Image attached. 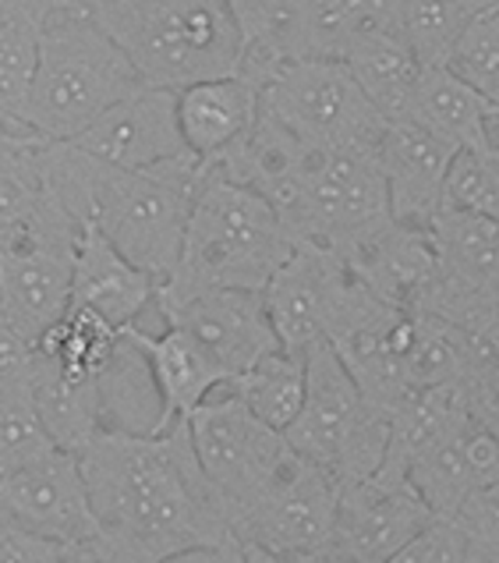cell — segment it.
Segmentation results:
<instances>
[{
    "instance_id": "5",
    "label": "cell",
    "mask_w": 499,
    "mask_h": 563,
    "mask_svg": "<svg viewBox=\"0 0 499 563\" xmlns=\"http://www.w3.org/2000/svg\"><path fill=\"white\" fill-rule=\"evenodd\" d=\"M142 86L132 57L86 8L54 11L40 40L25 128L51 142H71Z\"/></svg>"
},
{
    "instance_id": "21",
    "label": "cell",
    "mask_w": 499,
    "mask_h": 563,
    "mask_svg": "<svg viewBox=\"0 0 499 563\" xmlns=\"http://www.w3.org/2000/svg\"><path fill=\"white\" fill-rule=\"evenodd\" d=\"M159 280L153 273L138 269L127 255H121L110 238L86 223L82 241L75 255V280H71V305L89 309L110 327L127 330L142 327V316L156 312Z\"/></svg>"
},
{
    "instance_id": "4",
    "label": "cell",
    "mask_w": 499,
    "mask_h": 563,
    "mask_svg": "<svg viewBox=\"0 0 499 563\" xmlns=\"http://www.w3.org/2000/svg\"><path fill=\"white\" fill-rule=\"evenodd\" d=\"M86 11L156 89L234 75L245 60V36L223 0H86Z\"/></svg>"
},
{
    "instance_id": "28",
    "label": "cell",
    "mask_w": 499,
    "mask_h": 563,
    "mask_svg": "<svg viewBox=\"0 0 499 563\" xmlns=\"http://www.w3.org/2000/svg\"><path fill=\"white\" fill-rule=\"evenodd\" d=\"M43 358H51L64 376L75 379H107L124 351V330L110 327L89 309L64 312L36 344Z\"/></svg>"
},
{
    "instance_id": "19",
    "label": "cell",
    "mask_w": 499,
    "mask_h": 563,
    "mask_svg": "<svg viewBox=\"0 0 499 563\" xmlns=\"http://www.w3.org/2000/svg\"><path fill=\"white\" fill-rule=\"evenodd\" d=\"M461 150L436 139L414 121H386L376 156L390 196V217L414 228H429L446 202L450 164Z\"/></svg>"
},
{
    "instance_id": "23",
    "label": "cell",
    "mask_w": 499,
    "mask_h": 563,
    "mask_svg": "<svg viewBox=\"0 0 499 563\" xmlns=\"http://www.w3.org/2000/svg\"><path fill=\"white\" fill-rule=\"evenodd\" d=\"M408 475L432 514L450 521L472 493L499 482V440L486 426L468 418L454 437L418 454L408 464Z\"/></svg>"
},
{
    "instance_id": "15",
    "label": "cell",
    "mask_w": 499,
    "mask_h": 563,
    "mask_svg": "<svg viewBox=\"0 0 499 563\" xmlns=\"http://www.w3.org/2000/svg\"><path fill=\"white\" fill-rule=\"evenodd\" d=\"M333 252L368 291L397 309H425L443 284L440 252L429 228L400 223L390 213L347 234Z\"/></svg>"
},
{
    "instance_id": "20",
    "label": "cell",
    "mask_w": 499,
    "mask_h": 563,
    "mask_svg": "<svg viewBox=\"0 0 499 563\" xmlns=\"http://www.w3.org/2000/svg\"><path fill=\"white\" fill-rule=\"evenodd\" d=\"M124 336L135 344L142 362H146L159 397V418L153 432L181 422V418H188L199 405H206L209 397L231 383L228 373L206 355V347L181 327H159V330L127 327Z\"/></svg>"
},
{
    "instance_id": "9",
    "label": "cell",
    "mask_w": 499,
    "mask_h": 563,
    "mask_svg": "<svg viewBox=\"0 0 499 563\" xmlns=\"http://www.w3.org/2000/svg\"><path fill=\"white\" fill-rule=\"evenodd\" d=\"M277 213L291 231L295 245L336 249L347 234L390 213L386 178L376 146L312 150L298 185L291 188Z\"/></svg>"
},
{
    "instance_id": "40",
    "label": "cell",
    "mask_w": 499,
    "mask_h": 563,
    "mask_svg": "<svg viewBox=\"0 0 499 563\" xmlns=\"http://www.w3.org/2000/svg\"><path fill=\"white\" fill-rule=\"evenodd\" d=\"M464 390H468L472 418L478 426H486L499 440V373H489V368H472L468 379H464Z\"/></svg>"
},
{
    "instance_id": "16",
    "label": "cell",
    "mask_w": 499,
    "mask_h": 563,
    "mask_svg": "<svg viewBox=\"0 0 499 563\" xmlns=\"http://www.w3.org/2000/svg\"><path fill=\"white\" fill-rule=\"evenodd\" d=\"M390 25H397V0H284L277 36L266 46L245 51L241 71L266 82L277 64L295 57L344 60V54L365 32Z\"/></svg>"
},
{
    "instance_id": "31",
    "label": "cell",
    "mask_w": 499,
    "mask_h": 563,
    "mask_svg": "<svg viewBox=\"0 0 499 563\" xmlns=\"http://www.w3.org/2000/svg\"><path fill=\"white\" fill-rule=\"evenodd\" d=\"M54 446L57 443L40 418L36 394L19 390L11 397H0V475L51 454Z\"/></svg>"
},
{
    "instance_id": "37",
    "label": "cell",
    "mask_w": 499,
    "mask_h": 563,
    "mask_svg": "<svg viewBox=\"0 0 499 563\" xmlns=\"http://www.w3.org/2000/svg\"><path fill=\"white\" fill-rule=\"evenodd\" d=\"M51 139H43L36 132H22V128H11L0 118V174L14 181H29L40 185V150Z\"/></svg>"
},
{
    "instance_id": "17",
    "label": "cell",
    "mask_w": 499,
    "mask_h": 563,
    "mask_svg": "<svg viewBox=\"0 0 499 563\" xmlns=\"http://www.w3.org/2000/svg\"><path fill=\"white\" fill-rule=\"evenodd\" d=\"M159 327H181L206 347L228 379L245 376L269 351L284 347L266 309L263 291H241V287H217V291L191 295L167 309H156Z\"/></svg>"
},
{
    "instance_id": "30",
    "label": "cell",
    "mask_w": 499,
    "mask_h": 563,
    "mask_svg": "<svg viewBox=\"0 0 499 563\" xmlns=\"http://www.w3.org/2000/svg\"><path fill=\"white\" fill-rule=\"evenodd\" d=\"M492 0H397V25L425 68H440Z\"/></svg>"
},
{
    "instance_id": "8",
    "label": "cell",
    "mask_w": 499,
    "mask_h": 563,
    "mask_svg": "<svg viewBox=\"0 0 499 563\" xmlns=\"http://www.w3.org/2000/svg\"><path fill=\"white\" fill-rule=\"evenodd\" d=\"M263 110L315 150L376 146L386 118L336 57H295L269 71Z\"/></svg>"
},
{
    "instance_id": "42",
    "label": "cell",
    "mask_w": 499,
    "mask_h": 563,
    "mask_svg": "<svg viewBox=\"0 0 499 563\" xmlns=\"http://www.w3.org/2000/svg\"><path fill=\"white\" fill-rule=\"evenodd\" d=\"M245 563H344L330 550H298V553H277L263 545H245Z\"/></svg>"
},
{
    "instance_id": "14",
    "label": "cell",
    "mask_w": 499,
    "mask_h": 563,
    "mask_svg": "<svg viewBox=\"0 0 499 563\" xmlns=\"http://www.w3.org/2000/svg\"><path fill=\"white\" fill-rule=\"evenodd\" d=\"M0 514L57 545H89L100 536L82 457L60 446L0 475Z\"/></svg>"
},
{
    "instance_id": "34",
    "label": "cell",
    "mask_w": 499,
    "mask_h": 563,
    "mask_svg": "<svg viewBox=\"0 0 499 563\" xmlns=\"http://www.w3.org/2000/svg\"><path fill=\"white\" fill-rule=\"evenodd\" d=\"M450 521L468 539L475 563H499V482L472 493Z\"/></svg>"
},
{
    "instance_id": "44",
    "label": "cell",
    "mask_w": 499,
    "mask_h": 563,
    "mask_svg": "<svg viewBox=\"0 0 499 563\" xmlns=\"http://www.w3.org/2000/svg\"><path fill=\"white\" fill-rule=\"evenodd\" d=\"M57 563H110L96 545H71V550H64V556Z\"/></svg>"
},
{
    "instance_id": "1",
    "label": "cell",
    "mask_w": 499,
    "mask_h": 563,
    "mask_svg": "<svg viewBox=\"0 0 499 563\" xmlns=\"http://www.w3.org/2000/svg\"><path fill=\"white\" fill-rule=\"evenodd\" d=\"M78 457L100 525L92 545L110 563H156L234 539L188 418L159 432L103 429Z\"/></svg>"
},
{
    "instance_id": "39",
    "label": "cell",
    "mask_w": 499,
    "mask_h": 563,
    "mask_svg": "<svg viewBox=\"0 0 499 563\" xmlns=\"http://www.w3.org/2000/svg\"><path fill=\"white\" fill-rule=\"evenodd\" d=\"M223 4L234 11L241 36H245V51L266 46L277 36L280 19H284V0H223Z\"/></svg>"
},
{
    "instance_id": "18",
    "label": "cell",
    "mask_w": 499,
    "mask_h": 563,
    "mask_svg": "<svg viewBox=\"0 0 499 563\" xmlns=\"http://www.w3.org/2000/svg\"><path fill=\"white\" fill-rule=\"evenodd\" d=\"M71 142L124 170H149L191 153L177 121V89L156 86H142L127 100L114 103Z\"/></svg>"
},
{
    "instance_id": "46",
    "label": "cell",
    "mask_w": 499,
    "mask_h": 563,
    "mask_svg": "<svg viewBox=\"0 0 499 563\" xmlns=\"http://www.w3.org/2000/svg\"><path fill=\"white\" fill-rule=\"evenodd\" d=\"M496 153H499V150H496Z\"/></svg>"
},
{
    "instance_id": "29",
    "label": "cell",
    "mask_w": 499,
    "mask_h": 563,
    "mask_svg": "<svg viewBox=\"0 0 499 563\" xmlns=\"http://www.w3.org/2000/svg\"><path fill=\"white\" fill-rule=\"evenodd\" d=\"M228 386L245 400L255 418L287 432L304 405V394H309V355L277 347Z\"/></svg>"
},
{
    "instance_id": "32",
    "label": "cell",
    "mask_w": 499,
    "mask_h": 563,
    "mask_svg": "<svg viewBox=\"0 0 499 563\" xmlns=\"http://www.w3.org/2000/svg\"><path fill=\"white\" fill-rule=\"evenodd\" d=\"M446 68L468 78L478 92H499V0H492L468 25V32L454 46V54H450Z\"/></svg>"
},
{
    "instance_id": "36",
    "label": "cell",
    "mask_w": 499,
    "mask_h": 563,
    "mask_svg": "<svg viewBox=\"0 0 499 563\" xmlns=\"http://www.w3.org/2000/svg\"><path fill=\"white\" fill-rule=\"evenodd\" d=\"M32 373H36V344L0 316V397L32 390Z\"/></svg>"
},
{
    "instance_id": "22",
    "label": "cell",
    "mask_w": 499,
    "mask_h": 563,
    "mask_svg": "<svg viewBox=\"0 0 499 563\" xmlns=\"http://www.w3.org/2000/svg\"><path fill=\"white\" fill-rule=\"evenodd\" d=\"M263 114V82L245 71L177 89V121L188 150L209 167L220 164Z\"/></svg>"
},
{
    "instance_id": "24",
    "label": "cell",
    "mask_w": 499,
    "mask_h": 563,
    "mask_svg": "<svg viewBox=\"0 0 499 563\" xmlns=\"http://www.w3.org/2000/svg\"><path fill=\"white\" fill-rule=\"evenodd\" d=\"M429 234L440 252L443 284L425 305V312H440L457 295L478 291V287L499 280V220L443 202L429 223Z\"/></svg>"
},
{
    "instance_id": "13",
    "label": "cell",
    "mask_w": 499,
    "mask_h": 563,
    "mask_svg": "<svg viewBox=\"0 0 499 563\" xmlns=\"http://www.w3.org/2000/svg\"><path fill=\"white\" fill-rule=\"evenodd\" d=\"M362 287L365 284L333 249L309 245V241L295 245L291 260L273 273L263 291L280 344L298 355H309L315 344L330 341L333 327L341 323Z\"/></svg>"
},
{
    "instance_id": "33",
    "label": "cell",
    "mask_w": 499,
    "mask_h": 563,
    "mask_svg": "<svg viewBox=\"0 0 499 563\" xmlns=\"http://www.w3.org/2000/svg\"><path fill=\"white\" fill-rule=\"evenodd\" d=\"M446 202L499 220V153L496 150H461L450 164Z\"/></svg>"
},
{
    "instance_id": "43",
    "label": "cell",
    "mask_w": 499,
    "mask_h": 563,
    "mask_svg": "<svg viewBox=\"0 0 499 563\" xmlns=\"http://www.w3.org/2000/svg\"><path fill=\"white\" fill-rule=\"evenodd\" d=\"M156 563H245V545L237 539L223 542V545H206V550H188V553H177L167 560H156Z\"/></svg>"
},
{
    "instance_id": "7",
    "label": "cell",
    "mask_w": 499,
    "mask_h": 563,
    "mask_svg": "<svg viewBox=\"0 0 499 563\" xmlns=\"http://www.w3.org/2000/svg\"><path fill=\"white\" fill-rule=\"evenodd\" d=\"M298 454L315 461L336 486L373 475L390 450V418L365 397L330 341L309 351V394L284 432Z\"/></svg>"
},
{
    "instance_id": "10",
    "label": "cell",
    "mask_w": 499,
    "mask_h": 563,
    "mask_svg": "<svg viewBox=\"0 0 499 563\" xmlns=\"http://www.w3.org/2000/svg\"><path fill=\"white\" fill-rule=\"evenodd\" d=\"M188 429L202 461V472L213 482L234 532L241 510L263 493L273 472L291 454V440L280 429L266 426L263 418H255L231 386H223L206 405L191 411Z\"/></svg>"
},
{
    "instance_id": "6",
    "label": "cell",
    "mask_w": 499,
    "mask_h": 563,
    "mask_svg": "<svg viewBox=\"0 0 499 563\" xmlns=\"http://www.w3.org/2000/svg\"><path fill=\"white\" fill-rule=\"evenodd\" d=\"M82 231L86 223L43 188L29 213L0 234V316L32 344L71 309Z\"/></svg>"
},
{
    "instance_id": "35",
    "label": "cell",
    "mask_w": 499,
    "mask_h": 563,
    "mask_svg": "<svg viewBox=\"0 0 499 563\" xmlns=\"http://www.w3.org/2000/svg\"><path fill=\"white\" fill-rule=\"evenodd\" d=\"M390 563H475L472 545L454 521L436 518L422 536H414Z\"/></svg>"
},
{
    "instance_id": "11",
    "label": "cell",
    "mask_w": 499,
    "mask_h": 563,
    "mask_svg": "<svg viewBox=\"0 0 499 563\" xmlns=\"http://www.w3.org/2000/svg\"><path fill=\"white\" fill-rule=\"evenodd\" d=\"M432 521L408 468L386 457L373 475L341 486L330 553L344 563H390Z\"/></svg>"
},
{
    "instance_id": "25",
    "label": "cell",
    "mask_w": 499,
    "mask_h": 563,
    "mask_svg": "<svg viewBox=\"0 0 499 563\" xmlns=\"http://www.w3.org/2000/svg\"><path fill=\"white\" fill-rule=\"evenodd\" d=\"M344 64L386 121L408 118L414 92L422 86L425 64L397 25L365 32L344 54Z\"/></svg>"
},
{
    "instance_id": "3",
    "label": "cell",
    "mask_w": 499,
    "mask_h": 563,
    "mask_svg": "<svg viewBox=\"0 0 499 563\" xmlns=\"http://www.w3.org/2000/svg\"><path fill=\"white\" fill-rule=\"evenodd\" d=\"M295 252V238L266 196L231 181L220 167H209V178L191 206L181 263L159 284L156 309H167L191 295L241 287L266 291Z\"/></svg>"
},
{
    "instance_id": "26",
    "label": "cell",
    "mask_w": 499,
    "mask_h": 563,
    "mask_svg": "<svg viewBox=\"0 0 499 563\" xmlns=\"http://www.w3.org/2000/svg\"><path fill=\"white\" fill-rule=\"evenodd\" d=\"M32 394H36V408L46 432H51L60 450L82 454L96 440V432L110 429L103 379L64 376L51 358L40 355V347H36V373H32Z\"/></svg>"
},
{
    "instance_id": "12",
    "label": "cell",
    "mask_w": 499,
    "mask_h": 563,
    "mask_svg": "<svg viewBox=\"0 0 499 563\" xmlns=\"http://www.w3.org/2000/svg\"><path fill=\"white\" fill-rule=\"evenodd\" d=\"M336 500H341L336 478L291 446L263 493L241 510L234 539L241 545H263L277 553L330 550Z\"/></svg>"
},
{
    "instance_id": "2",
    "label": "cell",
    "mask_w": 499,
    "mask_h": 563,
    "mask_svg": "<svg viewBox=\"0 0 499 563\" xmlns=\"http://www.w3.org/2000/svg\"><path fill=\"white\" fill-rule=\"evenodd\" d=\"M206 178L209 164L196 153L149 170H124L75 142H46L40 150V185L159 284L181 263L191 206Z\"/></svg>"
},
{
    "instance_id": "27",
    "label": "cell",
    "mask_w": 499,
    "mask_h": 563,
    "mask_svg": "<svg viewBox=\"0 0 499 563\" xmlns=\"http://www.w3.org/2000/svg\"><path fill=\"white\" fill-rule=\"evenodd\" d=\"M486 107V92H478L468 78L440 64V68H425L404 121L422 124L425 132L450 142L454 150H489Z\"/></svg>"
},
{
    "instance_id": "41",
    "label": "cell",
    "mask_w": 499,
    "mask_h": 563,
    "mask_svg": "<svg viewBox=\"0 0 499 563\" xmlns=\"http://www.w3.org/2000/svg\"><path fill=\"white\" fill-rule=\"evenodd\" d=\"M43 185H29V181H14L0 174V234H4L14 220H22L29 213V206L40 199Z\"/></svg>"
},
{
    "instance_id": "45",
    "label": "cell",
    "mask_w": 499,
    "mask_h": 563,
    "mask_svg": "<svg viewBox=\"0 0 499 563\" xmlns=\"http://www.w3.org/2000/svg\"><path fill=\"white\" fill-rule=\"evenodd\" d=\"M486 142H489V150H499V92L489 96V107H486Z\"/></svg>"
},
{
    "instance_id": "38",
    "label": "cell",
    "mask_w": 499,
    "mask_h": 563,
    "mask_svg": "<svg viewBox=\"0 0 499 563\" xmlns=\"http://www.w3.org/2000/svg\"><path fill=\"white\" fill-rule=\"evenodd\" d=\"M64 550H71V545H57L51 539L32 536L0 514V563H57Z\"/></svg>"
}]
</instances>
